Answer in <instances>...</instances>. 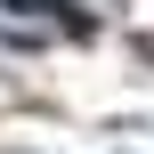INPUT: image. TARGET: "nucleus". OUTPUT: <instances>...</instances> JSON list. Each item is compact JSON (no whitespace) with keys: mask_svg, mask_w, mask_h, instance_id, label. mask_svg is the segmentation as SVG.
<instances>
[{"mask_svg":"<svg viewBox=\"0 0 154 154\" xmlns=\"http://www.w3.org/2000/svg\"><path fill=\"white\" fill-rule=\"evenodd\" d=\"M8 8H49V16H65V24H81V8H73V0H8Z\"/></svg>","mask_w":154,"mask_h":154,"instance_id":"obj_1","label":"nucleus"}]
</instances>
